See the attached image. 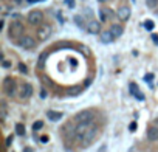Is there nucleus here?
<instances>
[{
    "label": "nucleus",
    "instance_id": "1a4fd4ad",
    "mask_svg": "<svg viewBox=\"0 0 158 152\" xmlns=\"http://www.w3.org/2000/svg\"><path fill=\"white\" fill-rule=\"evenodd\" d=\"M33 95V87L31 84H23L22 85V90H20V98L25 100V98H30Z\"/></svg>",
    "mask_w": 158,
    "mask_h": 152
},
{
    "label": "nucleus",
    "instance_id": "a878e982",
    "mask_svg": "<svg viewBox=\"0 0 158 152\" xmlns=\"http://www.w3.org/2000/svg\"><path fill=\"white\" fill-rule=\"evenodd\" d=\"M11 143H13V135H9V137H6V141H5L6 148H9V146H11Z\"/></svg>",
    "mask_w": 158,
    "mask_h": 152
},
{
    "label": "nucleus",
    "instance_id": "f257e3e1",
    "mask_svg": "<svg viewBox=\"0 0 158 152\" xmlns=\"http://www.w3.org/2000/svg\"><path fill=\"white\" fill-rule=\"evenodd\" d=\"M96 135H98V127L95 126V124H93V126H91V127L82 135V138H81V146H84V148L90 146L91 143L95 141Z\"/></svg>",
    "mask_w": 158,
    "mask_h": 152
},
{
    "label": "nucleus",
    "instance_id": "9b49d317",
    "mask_svg": "<svg viewBox=\"0 0 158 152\" xmlns=\"http://www.w3.org/2000/svg\"><path fill=\"white\" fill-rule=\"evenodd\" d=\"M147 138L151 141H157L158 140V127L157 126H151L147 129Z\"/></svg>",
    "mask_w": 158,
    "mask_h": 152
},
{
    "label": "nucleus",
    "instance_id": "c85d7f7f",
    "mask_svg": "<svg viewBox=\"0 0 158 152\" xmlns=\"http://www.w3.org/2000/svg\"><path fill=\"white\" fill-rule=\"evenodd\" d=\"M40 141H42V143H48V137H46V135L40 137Z\"/></svg>",
    "mask_w": 158,
    "mask_h": 152
},
{
    "label": "nucleus",
    "instance_id": "6e6552de",
    "mask_svg": "<svg viewBox=\"0 0 158 152\" xmlns=\"http://www.w3.org/2000/svg\"><path fill=\"white\" fill-rule=\"evenodd\" d=\"M87 31H88L90 34H98V33L101 31L99 22H98V20H90V22L87 23Z\"/></svg>",
    "mask_w": 158,
    "mask_h": 152
},
{
    "label": "nucleus",
    "instance_id": "423d86ee",
    "mask_svg": "<svg viewBox=\"0 0 158 152\" xmlns=\"http://www.w3.org/2000/svg\"><path fill=\"white\" fill-rule=\"evenodd\" d=\"M19 45H20L22 48H25V50H30V48H33L36 45V40H34V37H31V36H22V37L19 39Z\"/></svg>",
    "mask_w": 158,
    "mask_h": 152
},
{
    "label": "nucleus",
    "instance_id": "c756f323",
    "mask_svg": "<svg viewBox=\"0 0 158 152\" xmlns=\"http://www.w3.org/2000/svg\"><path fill=\"white\" fill-rule=\"evenodd\" d=\"M28 3H36V2H43V0H26Z\"/></svg>",
    "mask_w": 158,
    "mask_h": 152
},
{
    "label": "nucleus",
    "instance_id": "f03ea898",
    "mask_svg": "<svg viewBox=\"0 0 158 152\" xmlns=\"http://www.w3.org/2000/svg\"><path fill=\"white\" fill-rule=\"evenodd\" d=\"M93 120H95V112H93V110H82L78 115H74V118H73V121L78 123V124L91 123Z\"/></svg>",
    "mask_w": 158,
    "mask_h": 152
},
{
    "label": "nucleus",
    "instance_id": "6ab92c4d",
    "mask_svg": "<svg viewBox=\"0 0 158 152\" xmlns=\"http://www.w3.org/2000/svg\"><path fill=\"white\" fill-rule=\"evenodd\" d=\"M136 92H138V85H136L135 82H130V93L135 95Z\"/></svg>",
    "mask_w": 158,
    "mask_h": 152
},
{
    "label": "nucleus",
    "instance_id": "bb28decb",
    "mask_svg": "<svg viewBox=\"0 0 158 152\" xmlns=\"http://www.w3.org/2000/svg\"><path fill=\"white\" fill-rule=\"evenodd\" d=\"M2 65H3V68H9V67H11V62H9V61H6V59H5Z\"/></svg>",
    "mask_w": 158,
    "mask_h": 152
},
{
    "label": "nucleus",
    "instance_id": "a211bd4d",
    "mask_svg": "<svg viewBox=\"0 0 158 152\" xmlns=\"http://www.w3.org/2000/svg\"><path fill=\"white\" fill-rule=\"evenodd\" d=\"M42 127H43V121H40V120L36 121V123L33 124V130H34V132H36V130H40Z\"/></svg>",
    "mask_w": 158,
    "mask_h": 152
},
{
    "label": "nucleus",
    "instance_id": "0eeeda50",
    "mask_svg": "<svg viewBox=\"0 0 158 152\" xmlns=\"http://www.w3.org/2000/svg\"><path fill=\"white\" fill-rule=\"evenodd\" d=\"M116 16L119 17L121 20H127L129 17H130V6H127V5H121V6L118 8Z\"/></svg>",
    "mask_w": 158,
    "mask_h": 152
},
{
    "label": "nucleus",
    "instance_id": "412c9836",
    "mask_svg": "<svg viewBox=\"0 0 158 152\" xmlns=\"http://www.w3.org/2000/svg\"><path fill=\"white\" fill-rule=\"evenodd\" d=\"M64 3L67 5L68 8H74V6H76V2H74V0H64Z\"/></svg>",
    "mask_w": 158,
    "mask_h": 152
},
{
    "label": "nucleus",
    "instance_id": "2eb2a0df",
    "mask_svg": "<svg viewBox=\"0 0 158 152\" xmlns=\"http://www.w3.org/2000/svg\"><path fill=\"white\" fill-rule=\"evenodd\" d=\"M74 23H76L79 28H82V30H87V23L84 22V17L82 16H74Z\"/></svg>",
    "mask_w": 158,
    "mask_h": 152
},
{
    "label": "nucleus",
    "instance_id": "f8f14e48",
    "mask_svg": "<svg viewBox=\"0 0 158 152\" xmlns=\"http://www.w3.org/2000/svg\"><path fill=\"white\" fill-rule=\"evenodd\" d=\"M110 33L113 34L115 37H119V36L124 33V26H121L119 23H115V25H112V26H110Z\"/></svg>",
    "mask_w": 158,
    "mask_h": 152
},
{
    "label": "nucleus",
    "instance_id": "4be33fe9",
    "mask_svg": "<svg viewBox=\"0 0 158 152\" xmlns=\"http://www.w3.org/2000/svg\"><path fill=\"white\" fill-rule=\"evenodd\" d=\"M157 3H158L157 0H146V5H147L149 8H155V6H157Z\"/></svg>",
    "mask_w": 158,
    "mask_h": 152
},
{
    "label": "nucleus",
    "instance_id": "39448f33",
    "mask_svg": "<svg viewBox=\"0 0 158 152\" xmlns=\"http://www.w3.org/2000/svg\"><path fill=\"white\" fill-rule=\"evenodd\" d=\"M28 22L31 25H40L43 22V14L42 11H31L28 14Z\"/></svg>",
    "mask_w": 158,
    "mask_h": 152
},
{
    "label": "nucleus",
    "instance_id": "b1692460",
    "mask_svg": "<svg viewBox=\"0 0 158 152\" xmlns=\"http://www.w3.org/2000/svg\"><path fill=\"white\" fill-rule=\"evenodd\" d=\"M136 127H138V124H136L135 121L129 124V130H130V132H135V130H136Z\"/></svg>",
    "mask_w": 158,
    "mask_h": 152
},
{
    "label": "nucleus",
    "instance_id": "cd10ccee",
    "mask_svg": "<svg viewBox=\"0 0 158 152\" xmlns=\"http://www.w3.org/2000/svg\"><path fill=\"white\" fill-rule=\"evenodd\" d=\"M152 40H154V43L158 45V34H152Z\"/></svg>",
    "mask_w": 158,
    "mask_h": 152
},
{
    "label": "nucleus",
    "instance_id": "f3484780",
    "mask_svg": "<svg viewBox=\"0 0 158 152\" xmlns=\"http://www.w3.org/2000/svg\"><path fill=\"white\" fill-rule=\"evenodd\" d=\"M143 26H144L147 31H152V30H154V26H155V23H154V20H144Z\"/></svg>",
    "mask_w": 158,
    "mask_h": 152
},
{
    "label": "nucleus",
    "instance_id": "aec40b11",
    "mask_svg": "<svg viewBox=\"0 0 158 152\" xmlns=\"http://www.w3.org/2000/svg\"><path fill=\"white\" fill-rule=\"evenodd\" d=\"M19 71H20V73H28V67L20 62V64H19Z\"/></svg>",
    "mask_w": 158,
    "mask_h": 152
},
{
    "label": "nucleus",
    "instance_id": "393cba45",
    "mask_svg": "<svg viewBox=\"0 0 158 152\" xmlns=\"http://www.w3.org/2000/svg\"><path fill=\"white\" fill-rule=\"evenodd\" d=\"M133 96L136 98V100H139V101H144V95H143L141 92H139V90H138V92H136V93H135Z\"/></svg>",
    "mask_w": 158,
    "mask_h": 152
},
{
    "label": "nucleus",
    "instance_id": "20e7f679",
    "mask_svg": "<svg viewBox=\"0 0 158 152\" xmlns=\"http://www.w3.org/2000/svg\"><path fill=\"white\" fill-rule=\"evenodd\" d=\"M3 90L8 96H13L16 93V81L11 78V76H8L5 78V81H3Z\"/></svg>",
    "mask_w": 158,
    "mask_h": 152
},
{
    "label": "nucleus",
    "instance_id": "7ed1b4c3",
    "mask_svg": "<svg viewBox=\"0 0 158 152\" xmlns=\"http://www.w3.org/2000/svg\"><path fill=\"white\" fill-rule=\"evenodd\" d=\"M23 36V25L20 22H13L9 26V37L11 39H20Z\"/></svg>",
    "mask_w": 158,
    "mask_h": 152
},
{
    "label": "nucleus",
    "instance_id": "9d476101",
    "mask_svg": "<svg viewBox=\"0 0 158 152\" xmlns=\"http://www.w3.org/2000/svg\"><path fill=\"white\" fill-rule=\"evenodd\" d=\"M46 117H48V120H50V121L56 123V121L62 120L64 113H62V112H54V110H48V112H46Z\"/></svg>",
    "mask_w": 158,
    "mask_h": 152
},
{
    "label": "nucleus",
    "instance_id": "ddd939ff",
    "mask_svg": "<svg viewBox=\"0 0 158 152\" xmlns=\"http://www.w3.org/2000/svg\"><path fill=\"white\" fill-rule=\"evenodd\" d=\"M113 39H115V36L110 33V30H109V31H102V33H101V42H102V43H110Z\"/></svg>",
    "mask_w": 158,
    "mask_h": 152
},
{
    "label": "nucleus",
    "instance_id": "dca6fc26",
    "mask_svg": "<svg viewBox=\"0 0 158 152\" xmlns=\"http://www.w3.org/2000/svg\"><path fill=\"white\" fill-rule=\"evenodd\" d=\"M16 133H17L19 137H25L26 129H25V126H23V124H20V123H19V124H16Z\"/></svg>",
    "mask_w": 158,
    "mask_h": 152
},
{
    "label": "nucleus",
    "instance_id": "7c9ffc66",
    "mask_svg": "<svg viewBox=\"0 0 158 152\" xmlns=\"http://www.w3.org/2000/svg\"><path fill=\"white\" fill-rule=\"evenodd\" d=\"M98 2H101V3H106V2H109V0H98Z\"/></svg>",
    "mask_w": 158,
    "mask_h": 152
},
{
    "label": "nucleus",
    "instance_id": "4468645a",
    "mask_svg": "<svg viewBox=\"0 0 158 152\" xmlns=\"http://www.w3.org/2000/svg\"><path fill=\"white\" fill-rule=\"evenodd\" d=\"M113 16V13H112V10H109V8H102V10L99 11V17L102 22H106L107 19H110V17Z\"/></svg>",
    "mask_w": 158,
    "mask_h": 152
},
{
    "label": "nucleus",
    "instance_id": "5701e85b",
    "mask_svg": "<svg viewBox=\"0 0 158 152\" xmlns=\"http://www.w3.org/2000/svg\"><path fill=\"white\" fill-rule=\"evenodd\" d=\"M144 81H146V82H152V81H154V75H152V73H147V75L144 76Z\"/></svg>",
    "mask_w": 158,
    "mask_h": 152
}]
</instances>
